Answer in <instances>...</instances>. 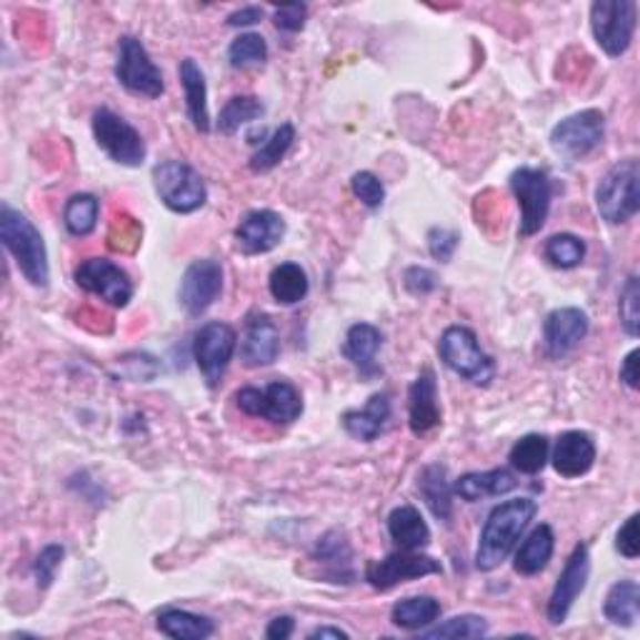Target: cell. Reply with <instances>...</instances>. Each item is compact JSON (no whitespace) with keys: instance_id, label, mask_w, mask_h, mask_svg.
<instances>
[{"instance_id":"cell-15","label":"cell","mask_w":640,"mask_h":640,"mask_svg":"<svg viewBox=\"0 0 640 640\" xmlns=\"http://www.w3.org/2000/svg\"><path fill=\"white\" fill-rule=\"evenodd\" d=\"M223 293V265L215 258L193 261L183 273L179 301L191 318H199Z\"/></svg>"},{"instance_id":"cell-51","label":"cell","mask_w":640,"mask_h":640,"mask_svg":"<svg viewBox=\"0 0 640 640\" xmlns=\"http://www.w3.org/2000/svg\"><path fill=\"white\" fill-rule=\"evenodd\" d=\"M308 638H313V640H315V638H321V640H323V638H336V640H348L351 636L346 633V630H341V628H331V626H321V628H315V630H313V633H311Z\"/></svg>"},{"instance_id":"cell-27","label":"cell","mask_w":640,"mask_h":640,"mask_svg":"<svg viewBox=\"0 0 640 640\" xmlns=\"http://www.w3.org/2000/svg\"><path fill=\"white\" fill-rule=\"evenodd\" d=\"M553 550H556L553 528H550L548 524L536 526L534 530H530L524 544H520V548L516 550V560H514L516 573L538 576L540 570H546V566L550 563V558H553Z\"/></svg>"},{"instance_id":"cell-21","label":"cell","mask_w":640,"mask_h":640,"mask_svg":"<svg viewBox=\"0 0 640 640\" xmlns=\"http://www.w3.org/2000/svg\"><path fill=\"white\" fill-rule=\"evenodd\" d=\"M313 563H318L321 578L328 583H353L356 580V570H353V550L348 538L341 530H328L326 536L318 538L311 556Z\"/></svg>"},{"instance_id":"cell-2","label":"cell","mask_w":640,"mask_h":640,"mask_svg":"<svg viewBox=\"0 0 640 640\" xmlns=\"http://www.w3.org/2000/svg\"><path fill=\"white\" fill-rule=\"evenodd\" d=\"M0 241H3L6 251L13 255L23 278L35 288H45L48 281H51V265H48L43 235L28 221V215L11 209L8 203L0 205Z\"/></svg>"},{"instance_id":"cell-36","label":"cell","mask_w":640,"mask_h":640,"mask_svg":"<svg viewBox=\"0 0 640 640\" xmlns=\"http://www.w3.org/2000/svg\"><path fill=\"white\" fill-rule=\"evenodd\" d=\"M295 141V128L293 123H283L281 128H275L273 135L265 141L258 151L251 155V171L253 173H268L278 165L285 153L291 151V145Z\"/></svg>"},{"instance_id":"cell-41","label":"cell","mask_w":640,"mask_h":640,"mask_svg":"<svg viewBox=\"0 0 640 640\" xmlns=\"http://www.w3.org/2000/svg\"><path fill=\"white\" fill-rule=\"evenodd\" d=\"M618 315H620V326H623L628 336L638 338V333H640V285H638L636 275H630L623 285V291H620Z\"/></svg>"},{"instance_id":"cell-29","label":"cell","mask_w":640,"mask_h":640,"mask_svg":"<svg viewBox=\"0 0 640 640\" xmlns=\"http://www.w3.org/2000/svg\"><path fill=\"white\" fill-rule=\"evenodd\" d=\"M388 536L400 550H420L430 544V528L420 510L413 506H398L393 510L388 516Z\"/></svg>"},{"instance_id":"cell-48","label":"cell","mask_w":640,"mask_h":640,"mask_svg":"<svg viewBox=\"0 0 640 640\" xmlns=\"http://www.w3.org/2000/svg\"><path fill=\"white\" fill-rule=\"evenodd\" d=\"M638 358H640V351L633 348L623 358V363H620V380H623V386H628L630 390H638V380H640Z\"/></svg>"},{"instance_id":"cell-17","label":"cell","mask_w":640,"mask_h":640,"mask_svg":"<svg viewBox=\"0 0 640 640\" xmlns=\"http://www.w3.org/2000/svg\"><path fill=\"white\" fill-rule=\"evenodd\" d=\"M590 321L580 308H556L544 323V346L548 358H566L586 341Z\"/></svg>"},{"instance_id":"cell-13","label":"cell","mask_w":640,"mask_h":640,"mask_svg":"<svg viewBox=\"0 0 640 640\" xmlns=\"http://www.w3.org/2000/svg\"><path fill=\"white\" fill-rule=\"evenodd\" d=\"M78 288L93 293L113 308H125L133 301V281L121 265L108 258H88L75 268Z\"/></svg>"},{"instance_id":"cell-26","label":"cell","mask_w":640,"mask_h":640,"mask_svg":"<svg viewBox=\"0 0 640 640\" xmlns=\"http://www.w3.org/2000/svg\"><path fill=\"white\" fill-rule=\"evenodd\" d=\"M388 418H390L388 393H376L363 410L343 413V428H346L351 438L373 443L380 436V430L386 428Z\"/></svg>"},{"instance_id":"cell-28","label":"cell","mask_w":640,"mask_h":640,"mask_svg":"<svg viewBox=\"0 0 640 640\" xmlns=\"http://www.w3.org/2000/svg\"><path fill=\"white\" fill-rule=\"evenodd\" d=\"M418 494L426 500L430 514L443 524H448L453 516V488L448 484V470L440 463H430L418 476Z\"/></svg>"},{"instance_id":"cell-14","label":"cell","mask_w":640,"mask_h":640,"mask_svg":"<svg viewBox=\"0 0 640 640\" xmlns=\"http://www.w3.org/2000/svg\"><path fill=\"white\" fill-rule=\"evenodd\" d=\"M443 568L436 558L423 556L418 550H398L383 560H373L366 568V580L376 590H390L408 580L426 576H440Z\"/></svg>"},{"instance_id":"cell-5","label":"cell","mask_w":640,"mask_h":640,"mask_svg":"<svg viewBox=\"0 0 640 640\" xmlns=\"http://www.w3.org/2000/svg\"><path fill=\"white\" fill-rule=\"evenodd\" d=\"M153 185L165 209L181 215L201 211L209 201V189L201 173L183 161L158 163L153 169Z\"/></svg>"},{"instance_id":"cell-46","label":"cell","mask_w":640,"mask_h":640,"mask_svg":"<svg viewBox=\"0 0 640 640\" xmlns=\"http://www.w3.org/2000/svg\"><path fill=\"white\" fill-rule=\"evenodd\" d=\"M616 550L628 560H636L640 556V540H638V514L630 516L623 526H620L616 536Z\"/></svg>"},{"instance_id":"cell-31","label":"cell","mask_w":640,"mask_h":640,"mask_svg":"<svg viewBox=\"0 0 640 640\" xmlns=\"http://www.w3.org/2000/svg\"><path fill=\"white\" fill-rule=\"evenodd\" d=\"M443 608L436 598L430 596H416V598H403L390 610L393 626L400 630H426L428 626L436 623L440 618Z\"/></svg>"},{"instance_id":"cell-10","label":"cell","mask_w":640,"mask_h":640,"mask_svg":"<svg viewBox=\"0 0 640 640\" xmlns=\"http://www.w3.org/2000/svg\"><path fill=\"white\" fill-rule=\"evenodd\" d=\"M510 191H514L516 201L520 205V228L518 233L524 238L536 235L544 228L550 213V199H553V189H550V179L546 171L540 169H524L514 171L510 175Z\"/></svg>"},{"instance_id":"cell-1","label":"cell","mask_w":640,"mask_h":640,"mask_svg":"<svg viewBox=\"0 0 640 640\" xmlns=\"http://www.w3.org/2000/svg\"><path fill=\"white\" fill-rule=\"evenodd\" d=\"M536 514L538 504L534 498H514L490 510L476 550V568L480 573H490L514 553Z\"/></svg>"},{"instance_id":"cell-11","label":"cell","mask_w":640,"mask_h":640,"mask_svg":"<svg viewBox=\"0 0 640 640\" xmlns=\"http://www.w3.org/2000/svg\"><path fill=\"white\" fill-rule=\"evenodd\" d=\"M235 348H238V333H235V328L228 326V323H205V326L195 333L193 358L211 388L221 386L225 368H228V363L235 356Z\"/></svg>"},{"instance_id":"cell-12","label":"cell","mask_w":640,"mask_h":640,"mask_svg":"<svg viewBox=\"0 0 640 640\" xmlns=\"http://www.w3.org/2000/svg\"><path fill=\"white\" fill-rule=\"evenodd\" d=\"M606 138V118L596 108L568 115L550 133V148L566 161H580L596 151Z\"/></svg>"},{"instance_id":"cell-9","label":"cell","mask_w":640,"mask_h":640,"mask_svg":"<svg viewBox=\"0 0 640 640\" xmlns=\"http://www.w3.org/2000/svg\"><path fill=\"white\" fill-rule=\"evenodd\" d=\"M93 135L95 143L103 148L111 161L125 169H138L145 163L148 148L143 135L135 128L113 113L111 108H98L93 113Z\"/></svg>"},{"instance_id":"cell-49","label":"cell","mask_w":640,"mask_h":640,"mask_svg":"<svg viewBox=\"0 0 640 640\" xmlns=\"http://www.w3.org/2000/svg\"><path fill=\"white\" fill-rule=\"evenodd\" d=\"M263 21V8L258 6H245L241 11H235L228 16V26L231 28H248Z\"/></svg>"},{"instance_id":"cell-38","label":"cell","mask_w":640,"mask_h":640,"mask_svg":"<svg viewBox=\"0 0 640 640\" xmlns=\"http://www.w3.org/2000/svg\"><path fill=\"white\" fill-rule=\"evenodd\" d=\"M544 255L553 268L573 271L586 258V243L573 233H556L546 241Z\"/></svg>"},{"instance_id":"cell-24","label":"cell","mask_w":640,"mask_h":640,"mask_svg":"<svg viewBox=\"0 0 640 640\" xmlns=\"http://www.w3.org/2000/svg\"><path fill=\"white\" fill-rule=\"evenodd\" d=\"M383 348V333L370 326V323H356L346 333V343H343V356H346L353 366L358 368L360 376H376L378 366V351Z\"/></svg>"},{"instance_id":"cell-35","label":"cell","mask_w":640,"mask_h":640,"mask_svg":"<svg viewBox=\"0 0 640 640\" xmlns=\"http://www.w3.org/2000/svg\"><path fill=\"white\" fill-rule=\"evenodd\" d=\"M550 456V446L548 438L540 436V433H528V436L520 438L514 448H510V466H514L518 473L524 476H536L546 468Z\"/></svg>"},{"instance_id":"cell-22","label":"cell","mask_w":640,"mask_h":640,"mask_svg":"<svg viewBox=\"0 0 640 640\" xmlns=\"http://www.w3.org/2000/svg\"><path fill=\"white\" fill-rule=\"evenodd\" d=\"M550 460H553V468L560 478H580L593 468L596 443L583 430H568L556 440Z\"/></svg>"},{"instance_id":"cell-16","label":"cell","mask_w":640,"mask_h":640,"mask_svg":"<svg viewBox=\"0 0 640 640\" xmlns=\"http://www.w3.org/2000/svg\"><path fill=\"white\" fill-rule=\"evenodd\" d=\"M590 578V553L586 544H578L573 548V553L566 560L563 573H560L558 583L550 593L548 600V623L550 626H563L566 618L570 613V608L578 600V596L583 593Z\"/></svg>"},{"instance_id":"cell-32","label":"cell","mask_w":640,"mask_h":640,"mask_svg":"<svg viewBox=\"0 0 640 640\" xmlns=\"http://www.w3.org/2000/svg\"><path fill=\"white\" fill-rule=\"evenodd\" d=\"M638 608H640V586L636 580H618L616 586H610L603 603V613L610 623L623 628L636 626Z\"/></svg>"},{"instance_id":"cell-23","label":"cell","mask_w":640,"mask_h":640,"mask_svg":"<svg viewBox=\"0 0 640 640\" xmlns=\"http://www.w3.org/2000/svg\"><path fill=\"white\" fill-rule=\"evenodd\" d=\"M181 85L185 93V111H189V121L199 133H211V113H209V85H205V75L193 58H185L179 68Z\"/></svg>"},{"instance_id":"cell-39","label":"cell","mask_w":640,"mask_h":640,"mask_svg":"<svg viewBox=\"0 0 640 640\" xmlns=\"http://www.w3.org/2000/svg\"><path fill=\"white\" fill-rule=\"evenodd\" d=\"M488 633V620L473 613L453 616L448 620H443L436 628L420 630L423 638H484Z\"/></svg>"},{"instance_id":"cell-43","label":"cell","mask_w":640,"mask_h":640,"mask_svg":"<svg viewBox=\"0 0 640 640\" xmlns=\"http://www.w3.org/2000/svg\"><path fill=\"white\" fill-rule=\"evenodd\" d=\"M63 556H65V548L58 546V544L45 546L41 553H38L35 563H33V576L38 580V586L48 588V586L53 583L55 570H58V566L63 563Z\"/></svg>"},{"instance_id":"cell-34","label":"cell","mask_w":640,"mask_h":640,"mask_svg":"<svg viewBox=\"0 0 640 640\" xmlns=\"http://www.w3.org/2000/svg\"><path fill=\"white\" fill-rule=\"evenodd\" d=\"M98 213H101V201L91 193H75L68 199L63 209L65 231L75 238H88L98 228Z\"/></svg>"},{"instance_id":"cell-20","label":"cell","mask_w":640,"mask_h":640,"mask_svg":"<svg viewBox=\"0 0 640 640\" xmlns=\"http://www.w3.org/2000/svg\"><path fill=\"white\" fill-rule=\"evenodd\" d=\"M408 426L413 436H426L428 430L440 426L438 383L430 368H423L408 390Z\"/></svg>"},{"instance_id":"cell-8","label":"cell","mask_w":640,"mask_h":640,"mask_svg":"<svg viewBox=\"0 0 640 640\" xmlns=\"http://www.w3.org/2000/svg\"><path fill=\"white\" fill-rule=\"evenodd\" d=\"M115 78L125 91L143 98H161L165 93L161 68L148 55L145 45L133 35H123L118 41V58H115Z\"/></svg>"},{"instance_id":"cell-6","label":"cell","mask_w":640,"mask_h":640,"mask_svg":"<svg viewBox=\"0 0 640 640\" xmlns=\"http://www.w3.org/2000/svg\"><path fill=\"white\" fill-rule=\"evenodd\" d=\"M636 26L638 6L633 0H596L590 6V31L610 58H620L628 51L633 43Z\"/></svg>"},{"instance_id":"cell-44","label":"cell","mask_w":640,"mask_h":640,"mask_svg":"<svg viewBox=\"0 0 640 640\" xmlns=\"http://www.w3.org/2000/svg\"><path fill=\"white\" fill-rule=\"evenodd\" d=\"M460 243V233L450 228H430L428 231V251L436 261L448 263Z\"/></svg>"},{"instance_id":"cell-30","label":"cell","mask_w":640,"mask_h":640,"mask_svg":"<svg viewBox=\"0 0 640 640\" xmlns=\"http://www.w3.org/2000/svg\"><path fill=\"white\" fill-rule=\"evenodd\" d=\"M158 630L175 640H205L215 633V623L211 618L189 613V610L163 608L158 613Z\"/></svg>"},{"instance_id":"cell-45","label":"cell","mask_w":640,"mask_h":640,"mask_svg":"<svg viewBox=\"0 0 640 640\" xmlns=\"http://www.w3.org/2000/svg\"><path fill=\"white\" fill-rule=\"evenodd\" d=\"M305 18H308V8H305L303 3L283 6V8H275V11H273V23H275V28H278V31H283V33H298V31H303Z\"/></svg>"},{"instance_id":"cell-33","label":"cell","mask_w":640,"mask_h":640,"mask_svg":"<svg viewBox=\"0 0 640 640\" xmlns=\"http://www.w3.org/2000/svg\"><path fill=\"white\" fill-rule=\"evenodd\" d=\"M271 295L281 305L301 303L311 291L308 273H305L298 263H281L275 265L268 278Z\"/></svg>"},{"instance_id":"cell-25","label":"cell","mask_w":640,"mask_h":640,"mask_svg":"<svg viewBox=\"0 0 640 640\" xmlns=\"http://www.w3.org/2000/svg\"><path fill=\"white\" fill-rule=\"evenodd\" d=\"M518 486V480L514 478V473L506 468H494L484 473H466L456 480L453 486V494L460 496L468 504H478L484 498H496L506 496Z\"/></svg>"},{"instance_id":"cell-37","label":"cell","mask_w":640,"mask_h":640,"mask_svg":"<svg viewBox=\"0 0 640 640\" xmlns=\"http://www.w3.org/2000/svg\"><path fill=\"white\" fill-rule=\"evenodd\" d=\"M263 113L265 108L255 95H235L223 105V111L219 115V131L223 135H233L238 133L243 125L258 121Z\"/></svg>"},{"instance_id":"cell-40","label":"cell","mask_w":640,"mask_h":640,"mask_svg":"<svg viewBox=\"0 0 640 640\" xmlns=\"http://www.w3.org/2000/svg\"><path fill=\"white\" fill-rule=\"evenodd\" d=\"M228 61L233 68H238V71H243V68L263 65L268 61V45H265L258 33H243L231 43Z\"/></svg>"},{"instance_id":"cell-18","label":"cell","mask_w":640,"mask_h":640,"mask_svg":"<svg viewBox=\"0 0 640 640\" xmlns=\"http://www.w3.org/2000/svg\"><path fill=\"white\" fill-rule=\"evenodd\" d=\"M281 333L271 315L251 313L245 318V331L241 341V360L245 368H265L278 360Z\"/></svg>"},{"instance_id":"cell-3","label":"cell","mask_w":640,"mask_h":640,"mask_svg":"<svg viewBox=\"0 0 640 640\" xmlns=\"http://www.w3.org/2000/svg\"><path fill=\"white\" fill-rule=\"evenodd\" d=\"M438 356L456 376L473 386H488L496 376V363L480 348L478 336L466 326H450L438 341Z\"/></svg>"},{"instance_id":"cell-47","label":"cell","mask_w":640,"mask_h":640,"mask_svg":"<svg viewBox=\"0 0 640 640\" xmlns=\"http://www.w3.org/2000/svg\"><path fill=\"white\" fill-rule=\"evenodd\" d=\"M403 285H406V291L413 295H428L436 291L438 275L428 268H420V265H413V268L403 273Z\"/></svg>"},{"instance_id":"cell-42","label":"cell","mask_w":640,"mask_h":640,"mask_svg":"<svg viewBox=\"0 0 640 640\" xmlns=\"http://www.w3.org/2000/svg\"><path fill=\"white\" fill-rule=\"evenodd\" d=\"M351 191L356 199L366 205V209L376 211L386 201V189H383V181L378 179L376 173L370 171H360L351 179Z\"/></svg>"},{"instance_id":"cell-7","label":"cell","mask_w":640,"mask_h":640,"mask_svg":"<svg viewBox=\"0 0 640 640\" xmlns=\"http://www.w3.org/2000/svg\"><path fill=\"white\" fill-rule=\"evenodd\" d=\"M235 406H238L245 416L263 418L273 423V426H291L301 418L303 398L301 390L288 380H273L261 388H243L235 393Z\"/></svg>"},{"instance_id":"cell-4","label":"cell","mask_w":640,"mask_h":640,"mask_svg":"<svg viewBox=\"0 0 640 640\" xmlns=\"http://www.w3.org/2000/svg\"><path fill=\"white\" fill-rule=\"evenodd\" d=\"M638 179L640 173L636 158H626V161L616 163L600 179L596 189V209L600 219L610 225H620L636 219V213L640 211Z\"/></svg>"},{"instance_id":"cell-50","label":"cell","mask_w":640,"mask_h":640,"mask_svg":"<svg viewBox=\"0 0 640 640\" xmlns=\"http://www.w3.org/2000/svg\"><path fill=\"white\" fill-rule=\"evenodd\" d=\"M293 630H295V620L291 616H278V618L271 620L268 628H265V638L285 640V638L293 636Z\"/></svg>"},{"instance_id":"cell-19","label":"cell","mask_w":640,"mask_h":640,"mask_svg":"<svg viewBox=\"0 0 640 640\" xmlns=\"http://www.w3.org/2000/svg\"><path fill=\"white\" fill-rule=\"evenodd\" d=\"M285 235L283 215L275 211H251L235 228V248L243 255H261L278 248Z\"/></svg>"}]
</instances>
